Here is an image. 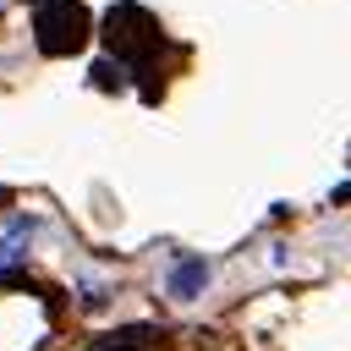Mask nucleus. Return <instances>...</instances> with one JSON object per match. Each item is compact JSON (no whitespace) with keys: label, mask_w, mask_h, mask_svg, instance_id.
<instances>
[{"label":"nucleus","mask_w":351,"mask_h":351,"mask_svg":"<svg viewBox=\"0 0 351 351\" xmlns=\"http://www.w3.org/2000/svg\"><path fill=\"white\" fill-rule=\"evenodd\" d=\"M104 38H110V49H115V60L143 82V99L148 104H159V44H165V33H159V22L137 5V0H121V5H110V16H104Z\"/></svg>","instance_id":"obj_1"},{"label":"nucleus","mask_w":351,"mask_h":351,"mask_svg":"<svg viewBox=\"0 0 351 351\" xmlns=\"http://www.w3.org/2000/svg\"><path fill=\"white\" fill-rule=\"evenodd\" d=\"M33 38L44 55H77L93 38V22L82 11V0H38L33 11Z\"/></svg>","instance_id":"obj_2"},{"label":"nucleus","mask_w":351,"mask_h":351,"mask_svg":"<svg viewBox=\"0 0 351 351\" xmlns=\"http://www.w3.org/2000/svg\"><path fill=\"white\" fill-rule=\"evenodd\" d=\"M154 340H159V329H148V324H126V329H115V335L88 340L82 351H154Z\"/></svg>","instance_id":"obj_3"},{"label":"nucleus","mask_w":351,"mask_h":351,"mask_svg":"<svg viewBox=\"0 0 351 351\" xmlns=\"http://www.w3.org/2000/svg\"><path fill=\"white\" fill-rule=\"evenodd\" d=\"M203 280H208V263H203V258H181V263L170 269V280H165V291H170L176 302H192V296L203 291Z\"/></svg>","instance_id":"obj_4"},{"label":"nucleus","mask_w":351,"mask_h":351,"mask_svg":"<svg viewBox=\"0 0 351 351\" xmlns=\"http://www.w3.org/2000/svg\"><path fill=\"white\" fill-rule=\"evenodd\" d=\"M121 77H126L121 60H99V66H93V82H99V88H121Z\"/></svg>","instance_id":"obj_5"},{"label":"nucleus","mask_w":351,"mask_h":351,"mask_svg":"<svg viewBox=\"0 0 351 351\" xmlns=\"http://www.w3.org/2000/svg\"><path fill=\"white\" fill-rule=\"evenodd\" d=\"M0 203H11V192H5V186H0Z\"/></svg>","instance_id":"obj_6"}]
</instances>
